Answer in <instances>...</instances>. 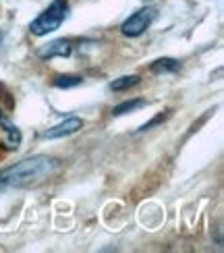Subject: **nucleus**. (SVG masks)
Listing matches in <instances>:
<instances>
[{
  "label": "nucleus",
  "mask_w": 224,
  "mask_h": 253,
  "mask_svg": "<svg viewBox=\"0 0 224 253\" xmlns=\"http://www.w3.org/2000/svg\"><path fill=\"white\" fill-rule=\"evenodd\" d=\"M83 79L77 77V75H60L54 79V85L56 87H62V89H67V87H75V85H79Z\"/></svg>",
  "instance_id": "1a4fd4ad"
},
{
  "label": "nucleus",
  "mask_w": 224,
  "mask_h": 253,
  "mask_svg": "<svg viewBox=\"0 0 224 253\" xmlns=\"http://www.w3.org/2000/svg\"><path fill=\"white\" fill-rule=\"evenodd\" d=\"M67 10H69L67 0H54V2H52L44 13L29 25L31 34L34 36H46V34H50V31L58 29L62 25V21H65V17H67Z\"/></svg>",
  "instance_id": "f03ea898"
},
{
  "label": "nucleus",
  "mask_w": 224,
  "mask_h": 253,
  "mask_svg": "<svg viewBox=\"0 0 224 253\" xmlns=\"http://www.w3.org/2000/svg\"><path fill=\"white\" fill-rule=\"evenodd\" d=\"M137 83H139V77H137V75H125L121 79H114L110 83V89L112 91H123V89H129V87L137 85Z\"/></svg>",
  "instance_id": "0eeeda50"
},
{
  "label": "nucleus",
  "mask_w": 224,
  "mask_h": 253,
  "mask_svg": "<svg viewBox=\"0 0 224 253\" xmlns=\"http://www.w3.org/2000/svg\"><path fill=\"white\" fill-rule=\"evenodd\" d=\"M56 168V160L48 156H34L27 160H21L15 166L0 172V189L4 187H23L48 176Z\"/></svg>",
  "instance_id": "f257e3e1"
},
{
  "label": "nucleus",
  "mask_w": 224,
  "mask_h": 253,
  "mask_svg": "<svg viewBox=\"0 0 224 253\" xmlns=\"http://www.w3.org/2000/svg\"><path fill=\"white\" fill-rule=\"evenodd\" d=\"M143 100H133V102H125V104H121V106H116L114 110H112V114L114 117H121V114H125V112H131V110H135V108H141L143 106Z\"/></svg>",
  "instance_id": "9d476101"
},
{
  "label": "nucleus",
  "mask_w": 224,
  "mask_h": 253,
  "mask_svg": "<svg viewBox=\"0 0 224 253\" xmlns=\"http://www.w3.org/2000/svg\"><path fill=\"white\" fill-rule=\"evenodd\" d=\"M81 119H67L65 123H60V125H56V126H52V129H48L46 131V139H56V137H65V135H71V133H75V131H79L81 129Z\"/></svg>",
  "instance_id": "39448f33"
},
{
  "label": "nucleus",
  "mask_w": 224,
  "mask_h": 253,
  "mask_svg": "<svg viewBox=\"0 0 224 253\" xmlns=\"http://www.w3.org/2000/svg\"><path fill=\"white\" fill-rule=\"evenodd\" d=\"M0 143L8 150H17L21 143V131L10 123V119L0 110Z\"/></svg>",
  "instance_id": "20e7f679"
},
{
  "label": "nucleus",
  "mask_w": 224,
  "mask_h": 253,
  "mask_svg": "<svg viewBox=\"0 0 224 253\" xmlns=\"http://www.w3.org/2000/svg\"><path fill=\"white\" fill-rule=\"evenodd\" d=\"M0 42H2V34H0Z\"/></svg>",
  "instance_id": "9b49d317"
},
{
  "label": "nucleus",
  "mask_w": 224,
  "mask_h": 253,
  "mask_svg": "<svg viewBox=\"0 0 224 253\" xmlns=\"http://www.w3.org/2000/svg\"><path fill=\"white\" fill-rule=\"evenodd\" d=\"M154 17H156V8H152V6L141 8V10H137V13H133L129 19L125 21L121 31L125 36H129V38H137L147 29V25L154 21Z\"/></svg>",
  "instance_id": "7ed1b4c3"
},
{
  "label": "nucleus",
  "mask_w": 224,
  "mask_h": 253,
  "mask_svg": "<svg viewBox=\"0 0 224 253\" xmlns=\"http://www.w3.org/2000/svg\"><path fill=\"white\" fill-rule=\"evenodd\" d=\"M179 69V62L175 58H160L152 65V71L154 73H173Z\"/></svg>",
  "instance_id": "6e6552de"
},
{
  "label": "nucleus",
  "mask_w": 224,
  "mask_h": 253,
  "mask_svg": "<svg viewBox=\"0 0 224 253\" xmlns=\"http://www.w3.org/2000/svg\"><path fill=\"white\" fill-rule=\"evenodd\" d=\"M71 54V44L65 40H54L40 52L42 58H52V56H69Z\"/></svg>",
  "instance_id": "423d86ee"
}]
</instances>
